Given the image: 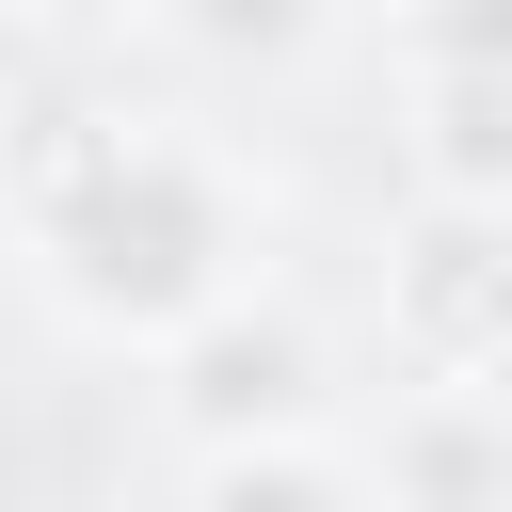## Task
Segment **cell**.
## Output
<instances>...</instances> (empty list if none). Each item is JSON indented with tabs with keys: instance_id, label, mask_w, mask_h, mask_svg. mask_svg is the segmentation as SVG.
Masks as SVG:
<instances>
[{
	"instance_id": "6",
	"label": "cell",
	"mask_w": 512,
	"mask_h": 512,
	"mask_svg": "<svg viewBox=\"0 0 512 512\" xmlns=\"http://www.w3.org/2000/svg\"><path fill=\"white\" fill-rule=\"evenodd\" d=\"M192 512H352V480L320 464V432H288V448H208V464H192Z\"/></svg>"
},
{
	"instance_id": "2",
	"label": "cell",
	"mask_w": 512,
	"mask_h": 512,
	"mask_svg": "<svg viewBox=\"0 0 512 512\" xmlns=\"http://www.w3.org/2000/svg\"><path fill=\"white\" fill-rule=\"evenodd\" d=\"M160 400H176L192 464L208 448H288V432H320V320L288 288H240L160 352Z\"/></svg>"
},
{
	"instance_id": "5",
	"label": "cell",
	"mask_w": 512,
	"mask_h": 512,
	"mask_svg": "<svg viewBox=\"0 0 512 512\" xmlns=\"http://www.w3.org/2000/svg\"><path fill=\"white\" fill-rule=\"evenodd\" d=\"M416 192L512 224V80H416Z\"/></svg>"
},
{
	"instance_id": "7",
	"label": "cell",
	"mask_w": 512,
	"mask_h": 512,
	"mask_svg": "<svg viewBox=\"0 0 512 512\" xmlns=\"http://www.w3.org/2000/svg\"><path fill=\"white\" fill-rule=\"evenodd\" d=\"M416 80H512V0H384Z\"/></svg>"
},
{
	"instance_id": "8",
	"label": "cell",
	"mask_w": 512,
	"mask_h": 512,
	"mask_svg": "<svg viewBox=\"0 0 512 512\" xmlns=\"http://www.w3.org/2000/svg\"><path fill=\"white\" fill-rule=\"evenodd\" d=\"M208 64H304L320 32H336V0H160Z\"/></svg>"
},
{
	"instance_id": "10",
	"label": "cell",
	"mask_w": 512,
	"mask_h": 512,
	"mask_svg": "<svg viewBox=\"0 0 512 512\" xmlns=\"http://www.w3.org/2000/svg\"><path fill=\"white\" fill-rule=\"evenodd\" d=\"M64 16H144V0H64Z\"/></svg>"
},
{
	"instance_id": "3",
	"label": "cell",
	"mask_w": 512,
	"mask_h": 512,
	"mask_svg": "<svg viewBox=\"0 0 512 512\" xmlns=\"http://www.w3.org/2000/svg\"><path fill=\"white\" fill-rule=\"evenodd\" d=\"M400 352H416V384H480L512 352V224L496 208H432L400 240Z\"/></svg>"
},
{
	"instance_id": "1",
	"label": "cell",
	"mask_w": 512,
	"mask_h": 512,
	"mask_svg": "<svg viewBox=\"0 0 512 512\" xmlns=\"http://www.w3.org/2000/svg\"><path fill=\"white\" fill-rule=\"evenodd\" d=\"M16 240L64 320L144 352H176L208 304L256 288V192L192 112H64L16 160Z\"/></svg>"
},
{
	"instance_id": "9",
	"label": "cell",
	"mask_w": 512,
	"mask_h": 512,
	"mask_svg": "<svg viewBox=\"0 0 512 512\" xmlns=\"http://www.w3.org/2000/svg\"><path fill=\"white\" fill-rule=\"evenodd\" d=\"M480 400H496V416H512V352H496V368H480Z\"/></svg>"
},
{
	"instance_id": "4",
	"label": "cell",
	"mask_w": 512,
	"mask_h": 512,
	"mask_svg": "<svg viewBox=\"0 0 512 512\" xmlns=\"http://www.w3.org/2000/svg\"><path fill=\"white\" fill-rule=\"evenodd\" d=\"M368 496L384 512H512V416L480 384H416L368 448Z\"/></svg>"
}]
</instances>
